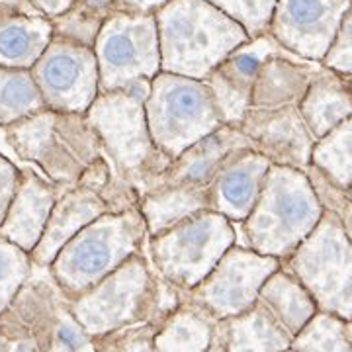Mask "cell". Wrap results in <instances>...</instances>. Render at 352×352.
Listing matches in <instances>:
<instances>
[{
  "label": "cell",
  "mask_w": 352,
  "mask_h": 352,
  "mask_svg": "<svg viewBox=\"0 0 352 352\" xmlns=\"http://www.w3.org/2000/svg\"><path fill=\"white\" fill-rule=\"evenodd\" d=\"M182 303V289L159 276L147 251L133 254L75 300H67L69 311L90 339L122 327L163 321Z\"/></svg>",
  "instance_id": "1"
},
{
  "label": "cell",
  "mask_w": 352,
  "mask_h": 352,
  "mask_svg": "<svg viewBox=\"0 0 352 352\" xmlns=\"http://www.w3.org/2000/svg\"><path fill=\"white\" fill-rule=\"evenodd\" d=\"M161 71L206 80L251 38L208 0H170L155 14Z\"/></svg>",
  "instance_id": "2"
},
{
  "label": "cell",
  "mask_w": 352,
  "mask_h": 352,
  "mask_svg": "<svg viewBox=\"0 0 352 352\" xmlns=\"http://www.w3.org/2000/svg\"><path fill=\"white\" fill-rule=\"evenodd\" d=\"M149 92L151 80H139L129 88L98 94L87 112L88 124L100 139L106 159L138 192L173 163L153 143L145 112Z\"/></svg>",
  "instance_id": "3"
},
{
  "label": "cell",
  "mask_w": 352,
  "mask_h": 352,
  "mask_svg": "<svg viewBox=\"0 0 352 352\" xmlns=\"http://www.w3.org/2000/svg\"><path fill=\"white\" fill-rule=\"evenodd\" d=\"M323 212L309 176L298 168L270 164L254 210L241 223L243 247L284 261L309 237Z\"/></svg>",
  "instance_id": "4"
},
{
  "label": "cell",
  "mask_w": 352,
  "mask_h": 352,
  "mask_svg": "<svg viewBox=\"0 0 352 352\" xmlns=\"http://www.w3.org/2000/svg\"><path fill=\"white\" fill-rule=\"evenodd\" d=\"M4 131L12 151L38 164L57 188L78 186L106 159L96 131L80 113L43 110Z\"/></svg>",
  "instance_id": "5"
},
{
  "label": "cell",
  "mask_w": 352,
  "mask_h": 352,
  "mask_svg": "<svg viewBox=\"0 0 352 352\" xmlns=\"http://www.w3.org/2000/svg\"><path fill=\"white\" fill-rule=\"evenodd\" d=\"M147 241L149 233L139 208L104 214L65 245L47 272L71 302L94 288L133 254L145 251Z\"/></svg>",
  "instance_id": "6"
},
{
  "label": "cell",
  "mask_w": 352,
  "mask_h": 352,
  "mask_svg": "<svg viewBox=\"0 0 352 352\" xmlns=\"http://www.w3.org/2000/svg\"><path fill=\"white\" fill-rule=\"evenodd\" d=\"M145 112L153 143L173 161L226 126L204 80L163 71L151 80Z\"/></svg>",
  "instance_id": "7"
},
{
  "label": "cell",
  "mask_w": 352,
  "mask_h": 352,
  "mask_svg": "<svg viewBox=\"0 0 352 352\" xmlns=\"http://www.w3.org/2000/svg\"><path fill=\"white\" fill-rule=\"evenodd\" d=\"M282 268L302 282L319 311L352 321V241L331 212H323Z\"/></svg>",
  "instance_id": "8"
},
{
  "label": "cell",
  "mask_w": 352,
  "mask_h": 352,
  "mask_svg": "<svg viewBox=\"0 0 352 352\" xmlns=\"http://www.w3.org/2000/svg\"><path fill=\"white\" fill-rule=\"evenodd\" d=\"M233 245L235 223L215 212H200L147 241L149 261L159 276L182 292L196 288Z\"/></svg>",
  "instance_id": "9"
},
{
  "label": "cell",
  "mask_w": 352,
  "mask_h": 352,
  "mask_svg": "<svg viewBox=\"0 0 352 352\" xmlns=\"http://www.w3.org/2000/svg\"><path fill=\"white\" fill-rule=\"evenodd\" d=\"M100 94L153 80L161 73V45L155 14L116 12L94 43Z\"/></svg>",
  "instance_id": "10"
},
{
  "label": "cell",
  "mask_w": 352,
  "mask_h": 352,
  "mask_svg": "<svg viewBox=\"0 0 352 352\" xmlns=\"http://www.w3.org/2000/svg\"><path fill=\"white\" fill-rule=\"evenodd\" d=\"M280 268V258L233 245L204 282L182 292V300L204 309L215 321H223L254 307L264 282Z\"/></svg>",
  "instance_id": "11"
},
{
  "label": "cell",
  "mask_w": 352,
  "mask_h": 352,
  "mask_svg": "<svg viewBox=\"0 0 352 352\" xmlns=\"http://www.w3.org/2000/svg\"><path fill=\"white\" fill-rule=\"evenodd\" d=\"M47 110L87 116L100 94L96 53L80 43L53 36L32 69Z\"/></svg>",
  "instance_id": "12"
},
{
  "label": "cell",
  "mask_w": 352,
  "mask_h": 352,
  "mask_svg": "<svg viewBox=\"0 0 352 352\" xmlns=\"http://www.w3.org/2000/svg\"><path fill=\"white\" fill-rule=\"evenodd\" d=\"M351 0H278L268 34L303 61L321 63Z\"/></svg>",
  "instance_id": "13"
},
{
  "label": "cell",
  "mask_w": 352,
  "mask_h": 352,
  "mask_svg": "<svg viewBox=\"0 0 352 352\" xmlns=\"http://www.w3.org/2000/svg\"><path fill=\"white\" fill-rule=\"evenodd\" d=\"M63 294L55 282L32 278L0 315V352H43L55 333Z\"/></svg>",
  "instance_id": "14"
},
{
  "label": "cell",
  "mask_w": 352,
  "mask_h": 352,
  "mask_svg": "<svg viewBox=\"0 0 352 352\" xmlns=\"http://www.w3.org/2000/svg\"><path fill=\"white\" fill-rule=\"evenodd\" d=\"M270 57H296L270 34L241 45L204 82L214 94L226 126L241 127L251 108L252 88L258 71Z\"/></svg>",
  "instance_id": "15"
},
{
  "label": "cell",
  "mask_w": 352,
  "mask_h": 352,
  "mask_svg": "<svg viewBox=\"0 0 352 352\" xmlns=\"http://www.w3.org/2000/svg\"><path fill=\"white\" fill-rule=\"evenodd\" d=\"M241 131L251 141L252 149L272 164L307 170L314 153V135L303 122L300 106L249 108Z\"/></svg>",
  "instance_id": "16"
},
{
  "label": "cell",
  "mask_w": 352,
  "mask_h": 352,
  "mask_svg": "<svg viewBox=\"0 0 352 352\" xmlns=\"http://www.w3.org/2000/svg\"><path fill=\"white\" fill-rule=\"evenodd\" d=\"M270 164L252 147L233 153L208 184L210 212L221 214L233 223H243L254 210Z\"/></svg>",
  "instance_id": "17"
},
{
  "label": "cell",
  "mask_w": 352,
  "mask_h": 352,
  "mask_svg": "<svg viewBox=\"0 0 352 352\" xmlns=\"http://www.w3.org/2000/svg\"><path fill=\"white\" fill-rule=\"evenodd\" d=\"M104 214H120L102 192L88 186L59 188L38 247L30 252L36 268H50L65 245Z\"/></svg>",
  "instance_id": "18"
},
{
  "label": "cell",
  "mask_w": 352,
  "mask_h": 352,
  "mask_svg": "<svg viewBox=\"0 0 352 352\" xmlns=\"http://www.w3.org/2000/svg\"><path fill=\"white\" fill-rule=\"evenodd\" d=\"M252 147L241 127L223 126L212 135L194 143L178 159H175L163 175L151 180L139 194L163 186H198L208 188L221 164L239 149Z\"/></svg>",
  "instance_id": "19"
},
{
  "label": "cell",
  "mask_w": 352,
  "mask_h": 352,
  "mask_svg": "<svg viewBox=\"0 0 352 352\" xmlns=\"http://www.w3.org/2000/svg\"><path fill=\"white\" fill-rule=\"evenodd\" d=\"M57 196L59 188L47 178H41L34 170H22L14 200L0 226V237L22 251H34L50 221Z\"/></svg>",
  "instance_id": "20"
},
{
  "label": "cell",
  "mask_w": 352,
  "mask_h": 352,
  "mask_svg": "<svg viewBox=\"0 0 352 352\" xmlns=\"http://www.w3.org/2000/svg\"><path fill=\"white\" fill-rule=\"evenodd\" d=\"M294 337L263 303L245 314L217 321L208 352H284Z\"/></svg>",
  "instance_id": "21"
},
{
  "label": "cell",
  "mask_w": 352,
  "mask_h": 352,
  "mask_svg": "<svg viewBox=\"0 0 352 352\" xmlns=\"http://www.w3.org/2000/svg\"><path fill=\"white\" fill-rule=\"evenodd\" d=\"M303 122L315 141L352 118V76L319 67L300 102Z\"/></svg>",
  "instance_id": "22"
},
{
  "label": "cell",
  "mask_w": 352,
  "mask_h": 352,
  "mask_svg": "<svg viewBox=\"0 0 352 352\" xmlns=\"http://www.w3.org/2000/svg\"><path fill=\"white\" fill-rule=\"evenodd\" d=\"M321 63L303 61L300 57H270L258 71L252 88L251 108L300 106L311 78Z\"/></svg>",
  "instance_id": "23"
},
{
  "label": "cell",
  "mask_w": 352,
  "mask_h": 352,
  "mask_svg": "<svg viewBox=\"0 0 352 352\" xmlns=\"http://www.w3.org/2000/svg\"><path fill=\"white\" fill-rule=\"evenodd\" d=\"M53 36V22L47 16H0V67L32 71Z\"/></svg>",
  "instance_id": "24"
},
{
  "label": "cell",
  "mask_w": 352,
  "mask_h": 352,
  "mask_svg": "<svg viewBox=\"0 0 352 352\" xmlns=\"http://www.w3.org/2000/svg\"><path fill=\"white\" fill-rule=\"evenodd\" d=\"M206 210H210L208 188L198 186H163L145 192L139 200L149 239Z\"/></svg>",
  "instance_id": "25"
},
{
  "label": "cell",
  "mask_w": 352,
  "mask_h": 352,
  "mask_svg": "<svg viewBox=\"0 0 352 352\" xmlns=\"http://www.w3.org/2000/svg\"><path fill=\"white\" fill-rule=\"evenodd\" d=\"M258 303H263L274 315V319L292 337H296L319 311L314 298L303 288L302 282L284 268L276 270L264 282L258 294Z\"/></svg>",
  "instance_id": "26"
},
{
  "label": "cell",
  "mask_w": 352,
  "mask_h": 352,
  "mask_svg": "<svg viewBox=\"0 0 352 352\" xmlns=\"http://www.w3.org/2000/svg\"><path fill=\"white\" fill-rule=\"evenodd\" d=\"M215 325L212 315L182 300L180 307L161 321L155 335V352H208Z\"/></svg>",
  "instance_id": "27"
},
{
  "label": "cell",
  "mask_w": 352,
  "mask_h": 352,
  "mask_svg": "<svg viewBox=\"0 0 352 352\" xmlns=\"http://www.w3.org/2000/svg\"><path fill=\"white\" fill-rule=\"evenodd\" d=\"M47 110L43 96L28 69L0 67V127H10Z\"/></svg>",
  "instance_id": "28"
},
{
  "label": "cell",
  "mask_w": 352,
  "mask_h": 352,
  "mask_svg": "<svg viewBox=\"0 0 352 352\" xmlns=\"http://www.w3.org/2000/svg\"><path fill=\"white\" fill-rule=\"evenodd\" d=\"M116 10V0H75L67 12L51 18L53 32L57 38H65L94 50L102 25Z\"/></svg>",
  "instance_id": "29"
},
{
  "label": "cell",
  "mask_w": 352,
  "mask_h": 352,
  "mask_svg": "<svg viewBox=\"0 0 352 352\" xmlns=\"http://www.w3.org/2000/svg\"><path fill=\"white\" fill-rule=\"evenodd\" d=\"M311 164L317 166L339 188L349 190L352 184V118L331 129L315 143Z\"/></svg>",
  "instance_id": "30"
},
{
  "label": "cell",
  "mask_w": 352,
  "mask_h": 352,
  "mask_svg": "<svg viewBox=\"0 0 352 352\" xmlns=\"http://www.w3.org/2000/svg\"><path fill=\"white\" fill-rule=\"evenodd\" d=\"M296 352H352V325L337 315L317 311L294 337Z\"/></svg>",
  "instance_id": "31"
},
{
  "label": "cell",
  "mask_w": 352,
  "mask_h": 352,
  "mask_svg": "<svg viewBox=\"0 0 352 352\" xmlns=\"http://www.w3.org/2000/svg\"><path fill=\"white\" fill-rule=\"evenodd\" d=\"M34 268L30 252L0 237V315L32 278Z\"/></svg>",
  "instance_id": "32"
},
{
  "label": "cell",
  "mask_w": 352,
  "mask_h": 352,
  "mask_svg": "<svg viewBox=\"0 0 352 352\" xmlns=\"http://www.w3.org/2000/svg\"><path fill=\"white\" fill-rule=\"evenodd\" d=\"M247 32L251 39L268 34L278 0H208Z\"/></svg>",
  "instance_id": "33"
},
{
  "label": "cell",
  "mask_w": 352,
  "mask_h": 352,
  "mask_svg": "<svg viewBox=\"0 0 352 352\" xmlns=\"http://www.w3.org/2000/svg\"><path fill=\"white\" fill-rule=\"evenodd\" d=\"M161 321H147L92 339L96 352H155V335Z\"/></svg>",
  "instance_id": "34"
},
{
  "label": "cell",
  "mask_w": 352,
  "mask_h": 352,
  "mask_svg": "<svg viewBox=\"0 0 352 352\" xmlns=\"http://www.w3.org/2000/svg\"><path fill=\"white\" fill-rule=\"evenodd\" d=\"M305 175L309 176L311 186H314L317 198L321 201L323 210H327L340 221V226L344 229V233L352 241V198L349 190L339 188L337 184H333L327 176L323 175L317 166L309 164Z\"/></svg>",
  "instance_id": "35"
},
{
  "label": "cell",
  "mask_w": 352,
  "mask_h": 352,
  "mask_svg": "<svg viewBox=\"0 0 352 352\" xmlns=\"http://www.w3.org/2000/svg\"><path fill=\"white\" fill-rule=\"evenodd\" d=\"M43 352H96L92 339L85 333V329L76 323L73 314L69 311L67 298L59 303L57 311V323H55V333L51 337L50 344Z\"/></svg>",
  "instance_id": "36"
},
{
  "label": "cell",
  "mask_w": 352,
  "mask_h": 352,
  "mask_svg": "<svg viewBox=\"0 0 352 352\" xmlns=\"http://www.w3.org/2000/svg\"><path fill=\"white\" fill-rule=\"evenodd\" d=\"M321 67L342 76H352V8L344 14Z\"/></svg>",
  "instance_id": "37"
},
{
  "label": "cell",
  "mask_w": 352,
  "mask_h": 352,
  "mask_svg": "<svg viewBox=\"0 0 352 352\" xmlns=\"http://www.w3.org/2000/svg\"><path fill=\"white\" fill-rule=\"evenodd\" d=\"M20 173L22 170L10 159L0 155V226L4 223V217L8 214V208L14 200Z\"/></svg>",
  "instance_id": "38"
},
{
  "label": "cell",
  "mask_w": 352,
  "mask_h": 352,
  "mask_svg": "<svg viewBox=\"0 0 352 352\" xmlns=\"http://www.w3.org/2000/svg\"><path fill=\"white\" fill-rule=\"evenodd\" d=\"M0 16H30L41 18L45 14L32 0H0Z\"/></svg>",
  "instance_id": "39"
},
{
  "label": "cell",
  "mask_w": 352,
  "mask_h": 352,
  "mask_svg": "<svg viewBox=\"0 0 352 352\" xmlns=\"http://www.w3.org/2000/svg\"><path fill=\"white\" fill-rule=\"evenodd\" d=\"M170 0H116L118 10L127 14H157Z\"/></svg>",
  "instance_id": "40"
},
{
  "label": "cell",
  "mask_w": 352,
  "mask_h": 352,
  "mask_svg": "<svg viewBox=\"0 0 352 352\" xmlns=\"http://www.w3.org/2000/svg\"><path fill=\"white\" fill-rule=\"evenodd\" d=\"M32 2H34L47 18H57V16H61V14L67 12V10L73 6L75 0H32Z\"/></svg>",
  "instance_id": "41"
},
{
  "label": "cell",
  "mask_w": 352,
  "mask_h": 352,
  "mask_svg": "<svg viewBox=\"0 0 352 352\" xmlns=\"http://www.w3.org/2000/svg\"><path fill=\"white\" fill-rule=\"evenodd\" d=\"M349 194H351V198H352V184H351V188H349Z\"/></svg>",
  "instance_id": "42"
},
{
  "label": "cell",
  "mask_w": 352,
  "mask_h": 352,
  "mask_svg": "<svg viewBox=\"0 0 352 352\" xmlns=\"http://www.w3.org/2000/svg\"><path fill=\"white\" fill-rule=\"evenodd\" d=\"M284 352H296L294 349H288V351H284Z\"/></svg>",
  "instance_id": "43"
},
{
  "label": "cell",
  "mask_w": 352,
  "mask_h": 352,
  "mask_svg": "<svg viewBox=\"0 0 352 352\" xmlns=\"http://www.w3.org/2000/svg\"><path fill=\"white\" fill-rule=\"evenodd\" d=\"M351 4H352V0H351Z\"/></svg>",
  "instance_id": "44"
},
{
  "label": "cell",
  "mask_w": 352,
  "mask_h": 352,
  "mask_svg": "<svg viewBox=\"0 0 352 352\" xmlns=\"http://www.w3.org/2000/svg\"><path fill=\"white\" fill-rule=\"evenodd\" d=\"M351 325H352V321H351Z\"/></svg>",
  "instance_id": "45"
}]
</instances>
